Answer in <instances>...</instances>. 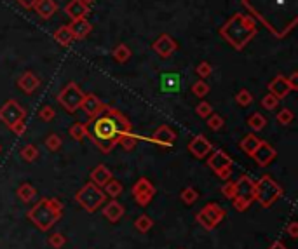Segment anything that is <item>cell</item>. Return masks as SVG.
I'll return each instance as SVG.
<instances>
[{
    "label": "cell",
    "mask_w": 298,
    "mask_h": 249,
    "mask_svg": "<svg viewBox=\"0 0 298 249\" xmlns=\"http://www.w3.org/2000/svg\"><path fill=\"white\" fill-rule=\"evenodd\" d=\"M87 126V136L93 138L94 145L103 152V154H110V152L119 145V139L124 133L133 131V124L122 115L117 108L105 105L103 112L96 115L94 119L89 120Z\"/></svg>",
    "instance_id": "7a4b0ae2"
},
{
    "label": "cell",
    "mask_w": 298,
    "mask_h": 249,
    "mask_svg": "<svg viewBox=\"0 0 298 249\" xmlns=\"http://www.w3.org/2000/svg\"><path fill=\"white\" fill-rule=\"evenodd\" d=\"M68 134H70V138L75 139V141H84V138L87 136V126L82 124V122H75V124L70 126Z\"/></svg>",
    "instance_id": "f546056e"
},
{
    "label": "cell",
    "mask_w": 298,
    "mask_h": 249,
    "mask_svg": "<svg viewBox=\"0 0 298 249\" xmlns=\"http://www.w3.org/2000/svg\"><path fill=\"white\" fill-rule=\"evenodd\" d=\"M288 78V84H290L291 91H298V72H293Z\"/></svg>",
    "instance_id": "f907efd6"
},
{
    "label": "cell",
    "mask_w": 298,
    "mask_h": 249,
    "mask_svg": "<svg viewBox=\"0 0 298 249\" xmlns=\"http://www.w3.org/2000/svg\"><path fill=\"white\" fill-rule=\"evenodd\" d=\"M255 180L249 174H241L239 180L235 181V189H237V195L232 199V204L237 211H246L255 200Z\"/></svg>",
    "instance_id": "52a82bcc"
},
{
    "label": "cell",
    "mask_w": 298,
    "mask_h": 249,
    "mask_svg": "<svg viewBox=\"0 0 298 249\" xmlns=\"http://www.w3.org/2000/svg\"><path fill=\"white\" fill-rule=\"evenodd\" d=\"M44 145H46V148L49 152H58L61 147H63V139H61V136H58V134H49V136L46 138V141H44Z\"/></svg>",
    "instance_id": "8d00e7d4"
},
{
    "label": "cell",
    "mask_w": 298,
    "mask_h": 249,
    "mask_svg": "<svg viewBox=\"0 0 298 249\" xmlns=\"http://www.w3.org/2000/svg\"><path fill=\"white\" fill-rule=\"evenodd\" d=\"M275 157H277V152L275 148L267 141H260V145L255 150V154L251 155V159L260 165V168H267L270 162H274Z\"/></svg>",
    "instance_id": "4fadbf2b"
},
{
    "label": "cell",
    "mask_w": 298,
    "mask_h": 249,
    "mask_svg": "<svg viewBox=\"0 0 298 249\" xmlns=\"http://www.w3.org/2000/svg\"><path fill=\"white\" fill-rule=\"evenodd\" d=\"M213 150V145L208 138L199 134V136H194L188 143V152L195 157V159H204L206 155H209Z\"/></svg>",
    "instance_id": "5bb4252c"
},
{
    "label": "cell",
    "mask_w": 298,
    "mask_h": 249,
    "mask_svg": "<svg viewBox=\"0 0 298 249\" xmlns=\"http://www.w3.org/2000/svg\"><path fill=\"white\" fill-rule=\"evenodd\" d=\"M220 37L225 40L232 49L243 51L258 33V23L249 14L235 12L229 21L222 25Z\"/></svg>",
    "instance_id": "3957f363"
},
{
    "label": "cell",
    "mask_w": 298,
    "mask_h": 249,
    "mask_svg": "<svg viewBox=\"0 0 298 249\" xmlns=\"http://www.w3.org/2000/svg\"><path fill=\"white\" fill-rule=\"evenodd\" d=\"M16 195L19 197L21 202L30 204L35 197H37V189H35L33 185H30V183H23V185L17 186Z\"/></svg>",
    "instance_id": "83f0119b"
},
{
    "label": "cell",
    "mask_w": 298,
    "mask_h": 249,
    "mask_svg": "<svg viewBox=\"0 0 298 249\" xmlns=\"http://www.w3.org/2000/svg\"><path fill=\"white\" fill-rule=\"evenodd\" d=\"M279 101H281V99H277L274 94L269 93V94H265L264 98H262V107H264L265 110L272 112V110H275V108L279 107Z\"/></svg>",
    "instance_id": "b9f144b4"
},
{
    "label": "cell",
    "mask_w": 298,
    "mask_h": 249,
    "mask_svg": "<svg viewBox=\"0 0 298 249\" xmlns=\"http://www.w3.org/2000/svg\"><path fill=\"white\" fill-rule=\"evenodd\" d=\"M47 241H49V246L51 247L61 249V247L65 246V244H67V237H65V235L61 234V232H54V234L49 235V239H47Z\"/></svg>",
    "instance_id": "60d3db41"
},
{
    "label": "cell",
    "mask_w": 298,
    "mask_h": 249,
    "mask_svg": "<svg viewBox=\"0 0 298 249\" xmlns=\"http://www.w3.org/2000/svg\"><path fill=\"white\" fill-rule=\"evenodd\" d=\"M195 113L201 117V119H208V117L213 113V107H211V105H209L208 101H201V103L195 107Z\"/></svg>",
    "instance_id": "bcb514c9"
},
{
    "label": "cell",
    "mask_w": 298,
    "mask_h": 249,
    "mask_svg": "<svg viewBox=\"0 0 298 249\" xmlns=\"http://www.w3.org/2000/svg\"><path fill=\"white\" fill-rule=\"evenodd\" d=\"M152 141L161 147H173L174 141H176V133L169 126H159L155 133L152 134Z\"/></svg>",
    "instance_id": "ac0fdd59"
},
{
    "label": "cell",
    "mask_w": 298,
    "mask_h": 249,
    "mask_svg": "<svg viewBox=\"0 0 298 249\" xmlns=\"http://www.w3.org/2000/svg\"><path fill=\"white\" fill-rule=\"evenodd\" d=\"M131 194H133V197L136 199V202L140 206L145 208L152 202L153 195H155V186H153V183L150 180H147V178H140V180L133 185V189H131Z\"/></svg>",
    "instance_id": "8fae6325"
},
{
    "label": "cell",
    "mask_w": 298,
    "mask_h": 249,
    "mask_svg": "<svg viewBox=\"0 0 298 249\" xmlns=\"http://www.w3.org/2000/svg\"><path fill=\"white\" fill-rule=\"evenodd\" d=\"M33 11L37 12L42 19H51L52 16L58 11V4L54 0H37V4L33 6Z\"/></svg>",
    "instance_id": "cb8c5ba5"
},
{
    "label": "cell",
    "mask_w": 298,
    "mask_h": 249,
    "mask_svg": "<svg viewBox=\"0 0 298 249\" xmlns=\"http://www.w3.org/2000/svg\"><path fill=\"white\" fill-rule=\"evenodd\" d=\"M136 143H138V136L133 133V131L124 133L122 134V138L119 139V145L124 147V150H133V148L136 147Z\"/></svg>",
    "instance_id": "e575fe53"
},
{
    "label": "cell",
    "mask_w": 298,
    "mask_h": 249,
    "mask_svg": "<svg viewBox=\"0 0 298 249\" xmlns=\"http://www.w3.org/2000/svg\"><path fill=\"white\" fill-rule=\"evenodd\" d=\"M248 126L258 133V131H262L267 126V119L262 113H251V115L248 117Z\"/></svg>",
    "instance_id": "d6a6232c"
},
{
    "label": "cell",
    "mask_w": 298,
    "mask_h": 249,
    "mask_svg": "<svg viewBox=\"0 0 298 249\" xmlns=\"http://www.w3.org/2000/svg\"><path fill=\"white\" fill-rule=\"evenodd\" d=\"M208 168L211 169L213 173L220 171L223 168H232V157L227 154L225 150H211V154L208 157Z\"/></svg>",
    "instance_id": "2e32d148"
},
{
    "label": "cell",
    "mask_w": 298,
    "mask_h": 249,
    "mask_svg": "<svg viewBox=\"0 0 298 249\" xmlns=\"http://www.w3.org/2000/svg\"><path fill=\"white\" fill-rule=\"evenodd\" d=\"M82 2H86V4H87V6H91V4H93V2H94V0H82Z\"/></svg>",
    "instance_id": "11a10c76"
},
{
    "label": "cell",
    "mask_w": 298,
    "mask_h": 249,
    "mask_svg": "<svg viewBox=\"0 0 298 249\" xmlns=\"http://www.w3.org/2000/svg\"><path fill=\"white\" fill-rule=\"evenodd\" d=\"M81 108H82V112L87 115V119L91 120V119H94L96 115H100V113L103 112L105 103L96 94H84L82 103H81Z\"/></svg>",
    "instance_id": "9a60e30c"
},
{
    "label": "cell",
    "mask_w": 298,
    "mask_h": 249,
    "mask_svg": "<svg viewBox=\"0 0 298 249\" xmlns=\"http://www.w3.org/2000/svg\"><path fill=\"white\" fill-rule=\"evenodd\" d=\"M195 73H197V75H199L201 78H208V77L213 73L211 63H208V61H201V63L197 65V68H195Z\"/></svg>",
    "instance_id": "f6af8a7d"
},
{
    "label": "cell",
    "mask_w": 298,
    "mask_h": 249,
    "mask_svg": "<svg viewBox=\"0 0 298 249\" xmlns=\"http://www.w3.org/2000/svg\"><path fill=\"white\" fill-rule=\"evenodd\" d=\"M283 195V189L277 181H274L269 174H264L256 183H255V200L262 208L269 209L274 206Z\"/></svg>",
    "instance_id": "5b68a950"
},
{
    "label": "cell",
    "mask_w": 298,
    "mask_h": 249,
    "mask_svg": "<svg viewBox=\"0 0 298 249\" xmlns=\"http://www.w3.org/2000/svg\"><path fill=\"white\" fill-rule=\"evenodd\" d=\"M293 119H295V115H293V112L290 110V108H283L281 112H277V117H275V120H277L281 126H290Z\"/></svg>",
    "instance_id": "7bdbcfd3"
},
{
    "label": "cell",
    "mask_w": 298,
    "mask_h": 249,
    "mask_svg": "<svg viewBox=\"0 0 298 249\" xmlns=\"http://www.w3.org/2000/svg\"><path fill=\"white\" fill-rule=\"evenodd\" d=\"M134 226H136V230L138 232H142V234H147L148 230L153 226V220L150 216H147V215H142V216H138L136 218V221H134Z\"/></svg>",
    "instance_id": "d590c367"
},
{
    "label": "cell",
    "mask_w": 298,
    "mask_h": 249,
    "mask_svg": "<svg viewBox=\"0 0 298 249\" xmlns=\"http://www.w3.org/2000/svg\"><path fill=\"white\" fill-rule=\"evenodd\" d=\"M82 98H84V93H82L81 87H78L75 82H68L58 94V103L68 113H75L78 108H81Z\"/></svg>",
    "instance_id": "9c48e42d"
},
{
    "label": "cell",
    "mask_w": 298,
    "mask_h": 249,
    "mask_svg": "<svg viewBox=\"0 0 298 249\" xmlns=\"http://www.w3.org/2000/svg\"><path fill=\"white\" fill-rule=\"evenodd\" d=\"M223 218H225V209H223L220 204H214V202L206 204V206L195 215L197 223H201V226L206 230H214L222 223Z\"/></svg>",
    "instance_id": "ba28073f"
},
{
    "label": "cell",
    "mask_w": 298,
    "mask_h": 249,
    "mask_svg": "<svg viewBox=\"0 0 298 249\" xmlns=\"http://www.w3.org/2000/svg\"><path fill=\"white\" fill-rule=\"evenodd\" d=\"M68 26H70V32H72V35H73V38H75V40H82V38H86L87 35L91 33V30H93V25H91L89 21L86 19V17L70 21Z\"/></svg>",
    "instance_id": "7402d4cb"
},
{
    "label": "cell",
    "mask_w": 298,
    "mask_h": 249,
    "mask_svg": "<svg viewBox=\"0 0 298 249\" xmlns=\"http://www.w3.org/2000/svg\"><path fill=\"white\" fill-rule=\"evenodd\" d=\"M112 56H113V59L117 61V63H121V65H124V63H128V61L131 59V49L126 44H119V46L115 47V49L112 51Z\"/></svg>",
    "instance_id": "f1b7e54d"
},
{
    "label": "cell",
    "mask_w": 298,
    "mask_h": 249,
    "mask_svg": "<svg viewBox=\"0 0 298 249\" xmlns=\"http://www.w3.org/2000/svg\"><path fill=\"white\" fill-rule=\"evenodd\" d=\"M235 103H237L239 107L246 108V107H249V105L253 103V94L249 93L248 89H241L239 93L235 94Z\"/></svg>",
    "instance_id": "f35d334b"
},
{
    "label": "cell",
    "mask_w": 298,
    "mask_h": 249,
    "mask_svg": "<svg viewBox=\"0 0 298 249\" xmlns=\"http://www.w3.org/2000/svg\"><path fill=\"white\" fill-rule=\"evenodd\" d=\"M222 194H223V197L229 199V200L234 199L235 195H237V189H235V181L227 180V181H225V185L222 186Z\"/></svg>",
    "instance_id": "ee69618b"
},
{
    "label": "cell",
    "mask_w": 298,
    "mask_h": 249,
    "mask_svg": "<svg viewBox=\"0 0 298 249\" xmlns=\"http://www.w3.org/2000/svg\"><path fill=\"white\" fill-rule=\"evenodd\" d=\"M260 141L262 139L256 136V134H253V133H249L246 134L243 139H241V143H239V148L244 152L246 155L251 157L253 154H255V150L258 148V145H260Z\"/></svg>",
    "instance_id": "484cf974"
},
{
    "label": "cell",
    "mask_w": 298,
    "mask_h": 249,
    "mask_svg": "<svg viewBox=\"0 0 298 249\" xmlns=\"http://www.w3.org/2000/svg\"><path fill=\"white\" fill-rule=\"evenodd\" d=\"M23 9H33V6L37 4V0H16Z\"/></svg>",
    "instance_id": "f5cc1de1"
},
{
    "label": "cell",
    "mask_w": 298,
    "mask_h": 249,
    "mask_svg": "<svg viewBox=\"0 0 298 249\" xmlns=\"http://www.w3.org/2000/svg\"><path fill=\"white\" fill-rule=\"evenodd\" d=\"M26 119V112L16 99H7L6 103L0 107V122L6 124L9 129L16 126L17 122Z\"/></svg>",
    "instance_id": "30bf717a"
},
{
    "label": "cell",
    "mask_w": 298,
    "mask_h": 249,
    "mask_svg": "<svg viewBox=\"0 0 298 249\" xmlns=\"http://www.w3.org/2000/svg\"><path fill=\"white\" fill-rule=\"evenodd\" d=\"M269 249H288V247H286V244H284V242L275 241V242L270 244V247H269Z\"/></svg>",
    "instance_id": "db71d44e"
},
{
    "label": "cell",
    "mask_w": 298,
    "mask_h": 249,
    "mask_svg": "<svg viewBox=\"0 0 298 249\" xmlns=\"http://www.w3.org/2000/svg\"><path fill=\"white\" fill-rule=\"evenodd\" d=\"M65 14H67L70 19H81V17H86L89 14V6L82 0H70V2L65 6Z\"/></svg>",
    "instance_id": "d6986e66"
},
{
    "label": "cell",
    "mask_w": 298,
    "mask_h": 249,
    "mask_svg": "<svg viewBox=\"0 0 298 249\" xmlns=\"http://www.w3.org/2000/svg\"><path fill=\"white\" fill-rule=\"evenodd\" d=\"M54 42H58L59 46H63V47H68L72 42H75V38H73V35L72 32H70V26L68 25H61L58 30L54 32Z\"/></svg>",
    "instance_id": "4316f807"
},
{
    "label": "cell",
    "mask_w": 298,
    "mask_h": 249,
    "mask_svg": "<svg viewBox=\"0 0 298 249\" xmlns=\"http://www.w3.org/2000/svg\"><path fill=\"white\" fill-rule=\"evenodd\" d=\"M269 93L274 94L277 99H284L288 94L291 93V87L288 84V78L284 75H275L272 80L269 82Z\"/></svg>",
    "instance_id": "e0dca14e"
},
{
    "label": "cell",
    "mask_w": 298,
    "mask_h": 249,
    "mask_svg": "<svg viewBox=\"0 0 298 249\" xmlns=\"http://www.w3.org/2000/svg\"><path fill=\"white\" fill-rule=\"evenodd\" d=\"M249 16L275 38H286L298 23V0H241Z\"/></svg>",
    "instance_id": "6da1fadb"
},
{
    "label": "cell",
    "mask_w": 298,
    "mask_h": 249,
    "mask_svg": "<svg viewBox=\"0 0 298 249\" xmlns=\"http://www.w3.org/2000/svg\"><path fill=\"white\" fill-rule=\"evenodd\" d=\"M208 128L211 129V131H220L223 128V124H225V120H223V117L222 115H218V113H211V115L208 117Z\"/></svg>",
    "instance_id": "ab89813d"
},
{
    "label": "cell",
    "mask_w": 298,
    "mask_h": 249,
    "mask_svg": "<svg viewBox=\"0 0 298 249\" xmlns=\"http://www.w3.org/2000/svg\"><path fill=\"white\" fill-rule=\"evenodd\" d=\"M11 131L16 134V136H23V134L26 133V124H25V120H21V122H17L16 126H12Z\"/></svg>",
    "instance_id": "c3c4849f"
},
{
    "label": "cell",
    "mask_w": 298,
    "mask_h": 249,
    "mask_svg": "<svg viewBox=\"0 0 298 249\" xmlns=\"http://www.w3.org/2000/svg\"><path fill=\"white\" fill-rule=\"evenodd\" d=\"M152 49L157 56H161V58L166 59V58H169V56H173V52L178 51V44L171 35L162 33L161 37L155 38V42L152 44Z\"/></svg>",
    "instance_id": "7c38bea8"
},
{
    "label": "cell",
    "mask_w": 298,
    "mask_h": 249,
    "mask_svg": "<svg viewBox=\"0 0 298 249\" xmlns=\"http://www.w3.org/2000/svg\"><path fill=\"white\" fill-rule=\"evenodd\" d=\"M124 213H126L124 206H122L117 199H112L110 202H107L105 204V208H103V216L107 218L110 223H117V221L124 216Z\"/></svg>",
    "instance_id": "44dd1931"
},
{
    "label": "cell",
    "mask_w": 298,
    "mask_h": 249,
    "mask_svg": "<svg viewBox=\"0 0 298 249\" xmlns=\"http://www.w3.org/2000/svg\"><path fill=\"white\" fill-rule=\"evenodd\" d=\"M214 174H216V176L220 178L222 181H227V180H230V176H232V168H223V169L216 171Z\"/></svg>",
    "instance_id": "681fc988"
},
{
    "label": "cell",
    "mask_w": 298,
    "mask_h": 249,
    "mask_svg": "<svg viewBox=\"0 0 298 249\" xmlns=\"http://www.w3.org/2000/svg\"><path fill=\"white\" fill-rule=\"evenodd\" d=\"M112 178H113L112 171L105 164H98L93 171H91V181H93L96 186H100V189H103Z\"/></svg>",
    "instance_id": "603a6c76"
},
{
    "label": "cell",
    "mask_w": 298,
    "mask_h": 249,
    "mask_svg": "<svg viewBox=\"0 0 298 249\" xmlns=\"http://www.w3.org/2000/svg\"><path fill=\"white\" fill-rule=\"evenodd\" d=\"M208 93H209V84L204 82L203 78L192 84V94L197 96V98H204V96H208Z\"/></svg>",
    "instance_id": "74e56055"
},
{
    "label": "cell",
    "mask_w": 298,
    "mask_h": 249,
    "mask_svg": "<svg viewBox=\"0 0 298 249\" xmlns=\"http://www.w3.org/2000/svg\"><path fill=\"white\" fill-rule=\"evenodd\" d=\"M38 117H41L44 122H51L56 117V112L51 105H44V107H41V110H38Z\"/></svg>",
    "instance_id": "7dc6e473"
},
{
    "label": "cell",
    "mask_w": 298,
    "mask_h": 249,
    "mask_svg": "<svg viewBox=\"0 0 298 249\" xmlns=\"http://www.w3.org/2000/svg\"><path fill=\"white\" fill-rule=\"evenodd\" d=\"M75 200L87 213H94L107 202V195H105L103 189H100L93 181H89L75 194Z\"/></svg>",
    "instance_id": "8992f818"
},
{
    "label": "cell",
    "mask_w": 298,
    "mask_h": 249,
    "mask_svg": "<svg viewBox=\"0 0 298 249\" xmlns=\"http://www.w3.org/2000/svg\"><path fill=\"white\" fill-rule=\"evenodd\" d=\"M288 234H290L291 239H296L298 237V223L296 221H290V225H288Z\"/></svg>",
    "instance_id": "816d5d0a"
},
{
    "label": "cell",
    "mask_w": 298,
    "mask_h": 249,
    "mask_svg": "<svg viewBox=\"0 0 298 249\" xmlns=\"http://www.w3.org/2000/svg\"><path fill=\"white\" fill-rule=\"evenodd\" d=\"M17 87H19L23 93L32 94L38 89V87H41V78L35 75L33 72H25L23 75L17 78Z\"/></svg>",
    "instance_id": "ffe728a7"
},
{
    "label": "cell",
    "mask_w": 298,
    "mask_h": 249,
    "mask_svg": "<svg viewBox=\"0 0 298 249\" xmlns=\"http://www.w3.org/2000/svg\"><path fill=\"white\" fill-rule=\"evenodd\" d=\"M161 87L164 93H178L180 91L178 73H164V75L161 77Z\"/></svg>",
    "instance_id": "d4e9b609"
},
{
    "label": "cell",
    "mask_w": 298,
    "mask_h": 249,
    "mask_svg": "<svg viewBox=\"0 0 298 249\" xmlns=\"http://www.w3.org/2000/svg\"><path fill=\"white\" fill-rule=\"evenodd\" d=\"M180 199H182L183 204H187V206H192V204H194L195 200L199 199V192H197L194 186H187V189L182 190V194H180Z\"/></svg>",
    "instance_id": "836d02e7"
},
{
    "label": "cell",
    "mask_w": 298,
    "mask_h": 249,
    "mask_svg": "<svg viewBox=\"0 0 298 249\" xmlns=\"http://www.w3.org/2000/svg\"><path fill=\"white\" fill-rule=\"evenodd\" d=\"M61 216H63V204L54 197L41 199L28 213H26V218H28L41 232L51 230L52 226L61 220Z\"/></svg>",
    "instance_id": "277c9868"
},
{
    "label": "cell",
    "mask_w": 298,
    "mask_h": 249,
    "mask_svg": "<svg viewBox=\"0 0 298 249\" xmlns=\"http://www.w3.org/2000/svg\"><path fill=\"white\" fill-rule=\"evenodd\" d=\"M19 155H21V159L26 160V162H35V160L38 159V148L37 145H33V143H28V145H25L21 148Z\"/></svg>",
    "instance_id": "1f68e13d"
},
{
    "label": "cell",
    "mask_w": 298,
    "mask_h": 249,
    "mask_svg": "<svg viewBox=\"0 0 298 249\" xmlns=\"http://www.w3.org/2000/svg\"><path fill=\"white\" fill-rule=\"evenodd\" d=\"M122 190H124L122 183H121V181H117V180H113V178L107 183V185L103 186L105 195H107V197H110V199H117V197H119V195L122 194Z\"/></svg>",
    "instance_id": "4dcf8cb0"
}]
</instances>
